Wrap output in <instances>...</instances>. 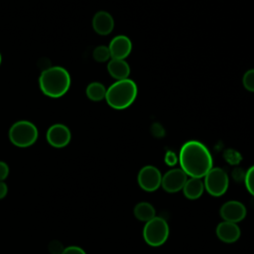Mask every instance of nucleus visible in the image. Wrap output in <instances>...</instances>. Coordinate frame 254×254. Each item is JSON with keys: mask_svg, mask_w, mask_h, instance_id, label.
Returning <instances> with one entry per match:
<instances>
[{"mask_svg": "<svg viewBox=\"0 0 254 254\" xmlns=\"http://www.w3.org/2000/svg\"><path fill=\"white\" fill-rule=\"evenodd\" d=\"M69 72L63 66H50L45 68L39 77V86L42 92L52 98L64 95L70 87Z\"/></svg>", "mask_w": 254, "mask_h": 254, "instance_id": "obj_2", "label": "nucleus"}, {"mask_svg": "<svg viewBox=\"0 0 254 254\" xmlns=\"http://www.w3.org/2000/svg\"><path fill=\"white\" fill-rule=\"evenodd\" d=\"M107 70L109 74L116 80H122L129 77L130 65L125 60L111 59L107 64Z\"/></svg>", "mask_w": 254, "mask_h": 254, "instance_id": "obj_14", "label": "nucleus"}, {"mask_svg": "<svg viewBox=\"0 0 254 254\" xmlns=\"http://www.w3.org/2000/svg\"><path fill=\"white\" fill-rule=\"evenodd\" d=\"M9 175V167L8 165L3 162L0 161V181H4Z\"/></svg>", "mask_w": 254, "mask_h": 254, "instance_id": "obj_23", "label": "nucleus"}, {"mask_svg": "<svg viewBox=\"0 0 254 254\" xmlns=\"http://www.w3.org/2000/svg\"><path fill=\"white\" fill-rule=\"evenodd\" d=\"M181 169L190 178H203L212 167V157L209 150L195 140L186 142L179 154Z\"/></svg>", "mask_w": 254, "mask_h": 254, "instance_id": "obj_1", "label": "nucleus"}, {"mask_svg": "<svg viewBox=\"0 0 254 254\" xmlns=\"http://www.w3.org/2000/svg\"><path fill=\"white\" fill-rule=\"evenodd\" d=\"M137 181L143 190L149 192L155 191L161 187L162 174L155 166L148 165L139 171Z\"/></svg>", "mask_w": 254, "mask_h": 254, "instance_id": "obj_7", "label": "nucleus"}, {"mask_svg": "<svg viewBox=\"0 0 254 254\" xmlns=\"http://www.w3.org/2000/svg\"><path fill=\"white\" fill-rule=\"evenodd\" d=\"M187 180L188 176L182 169H172L162 176L161 187L167 192H178L183 190Z\"/></svg>", "mask_w": 254, "mask_h": 254, "instance_id": "obj_9", "label": "nucleus"}, {"mask_svg": "<svg viewBox=\"0 0 254 254\" xmlns=\"http://www.w3.org/2000/svg\"><path fill=\"white\" fill-rule=\"evenodd\" d=\"M138 87L130 78L117 80L106 89L105 100L107 104L116 110L128 108L136 99Z\"/></svg>", "mask_w": 254, "mask_h": 254, "instance_id": "obj_3", "label": "nucleus"}, {"mask_svg": "<svg viewBox=\"0 0 254 254\" xmlns=\"http://www.w3.org/2000/svg\"><path fill=\"white\" fill-rule=\"evenodd\" d=\"M242 83L245 89L250 92H254V68L248 69L244 73L242 77Z\"/></svg>", "mask_w": 254, "mask_h": 254, "instance_id": "obj_19", "label": "nucleus"}, {"mask_svg": "<svg viewBox=\"0 0 254 254\" xmlns=\"http://www.w3.org/2000/svg\"><path fill=\"white\" fill-rule=\"evenodd\" d=\"M85 93L91 101H101L102 99H105L106 87L101 82L93 81L86 86Z\"/></svg>", "mask_w": 254, "mask_h": 254, "instance_id": "obj_17", "label": "nucleus"}, {"mask_svg": "<svg viewBox=\"0 0 254 254\" xmlns=\"http://www.w3.org/2000/svg\"><path fill=\"white\" fill-rule=\"evenodd\" d=\"M61 254H86V253L82 248L78 246H68L66 248H64Z\"/></svg>", "mask_w": 254, "mask_h": 254, "instance_id": "obj_22", "label": "nucleus"}, {"mask_svg": "<svg viewBox=\"0 0 254 254\" xmlns=\"http://www.w3.org/2000/svg\"><path fill=\"white\" fill-rule=\"evenodd\" d=\"M203 185L206 191L212 196H221L228 189L229 179L221 168H211L203 177Z\"/></svg>", "mask_w": 254, "mask_h": 254, "instance_id": "obj_6", "label": "nucleus"}, {"mask_svg": "<svg viewBox=\"0 0 254 254\" xmlns=\"http://www.w3.org/2000/svg\"><path fill=\"white\" fill-rule=\"evenodd\" d=\"M169 232V224L166 219L160 216H155L146 222L143 228V238L148 245L158 247L167 241Z\"/></svg>", "mask_w": 254, "mask_h": 254, "instance_id": "obj_5", "label": "nucleus"}, {"mask_svg": "<svg viewBox=\"0 0 254 254\" xmlns=\"http://www.w3.org/2000/svg\"><path fill=\"white\" fill-rule=\"evenodd\" d=\"M92 28L100 36L109 35L114 28V19L106 11H98L92 18Z\"/></svg>", "mask_w": 254, "mask_h": 254, "instance_id": "obj_12", "label": "nucleus"}, {"mask_svg": "<svg viewBox=\"0 0 254 254\" xmlns=\"http://www.w3.org/2000/svg\"><path fill=\"white\" fill-rule=\"evenodd\" d=\"M204 190V185L201 179L198 178H190L187 180L184 188L183 192L184 195L191 200L197 199L200 197Z\"/></svg>", "mask_w": 254, "mask_h": 254, "instance_id": "obj_15", "label": "nucleus"}, {"mask_svg": "<svg viewBox=\"0 0 254 254\" xmlns=\"http://www.w3.org/2000/svg\"><path fill=\"white\" fill-rule=\"evenodd\" d=\"M93 59L98 63H104L107 62L109 59H111L110 52L107 46H98L93 50L92 53Z\"/></svg>", "mask_w": 254, "mask_h": 254, "instance_id": "obj_18", "label": "nucleus"}, {"mask_svg": "<svg viewBox=\"0 0 254 254\" xmlns=\"http://www.w3.org/2000/svg\"><path fill=\"white\" fill-rule=\"evenodd\" d=\"M134 215L138 220L148 222L149 220L156 216V210L151 203L142 201L135 205Z\"/></svg>", "mask_w": 254, "mask_h": 254, "instance_id": "obj_16", "label": "nucleus"}, {"mask_svg": "<svg viewBox=\"0 0 254 254\" xmlns=\"http://www.w3.org/2000/svg\"><path fill=\"white\" fill-rule=\"evenodd\" d=\"M48 143L55 148H64L70 142L71 133L67 126L62 123L52 125L46 134Z\"/></svg>", "mask_w": 254, "mask_h": 254, "instance_id": "obj_8", "label": "nucleus"}, {"mask_svg": "<svg viewBox=\"0 0 254 254\" xmlns=\"http://www.w3.org/2000/svg\"><path fill=\"white\" fill-rule=\"evenodd\" d=\"M8 192V187L4 181H0V199L4 198Z\"/></svg>", "mask_w": 254, "mask_h": 254, "instance_id": "obj_24", "label": "nucleus"}, {"mask_svg": "<svg viewBox=\"0 0 254 254\" xmlns=\"http://www.w3.org/2000/svg\"><path fill=\"white\" fill-rule=\"evenodd\" d=\"M1 62H2V57H1V54H0V64H1Z\"/></svg>", "mask_w": 254, "mask_h": 254, "instance_id": "obj_25", "label": "nucleus"}, {"mask_svg": "<svg viewBox=\"0 0 254 254\" xmlns=\"http://www.w3.org/2000/svg\"><path fill=\"white\" fill-rule=\"evenodd\" d=\"M38 128L28 120L15 122L9 129V139L13 145L19 148L32 146L38 139Z\"/></svg>", "mask_w": 254, "mask_h": 254, "instance_id": "obj_4", "label": "nucleus"}, {"mask_svg": "<svg viewBox=\"0 0 254 254\" xmlns=\"http://www.w3.org/2000/svg\"><path fill=\"white\" fill-rule=\"evenodd\" d=\"M244 182L247 190L254 196V165L250 167L245 173Z\"/></svg>", "mask_w": 254, "mask_h": 254, "instance_id": "obj_20", "label": "nucleus"}, {"mask_svg": "<svg viewBox=\"0 0 254 254\" xmlns=\"http://www.w3.org/2000/svg\"><path fill=\"white\" fill-rule=\"evenodd\" d=\"M178 161H179V158H178V156L176 155L175 152L168 151L166 153V155H165V162H166V164L168 166H174V165H176L178 163Z\"/></svg>", "mask_w": 254, "mask_h": 254, "instance_id": "obj_21", "label": "nucleus"}, {"mask_svg": "<svg viewBox=\"0 0 254 254\" xmlns=\"http://www.w3.org/2000/svg\"><path fill=\"white\" fill-rule=\"evenodd\" d=\"M215 233L219 240L225 243H233L240 237V228L237 223L223 220L216 226Z\"/></svg>", "mask_w": 254, "mask_h": 254, "instance_id": "obj_13", "label": "nucleus"}, {"mask_svg": "<svg viewBox=\"0 0 254 254\" xmlns=\"http://www.w3.org/2000/svg\"><path fill=\"white\" fill-rule=\"evenodd\" d=\"M219 213L224 221L237 223L244 219L247 210L242 202L238 200H229L221 205Z\"/></svg>", "mask_w": 254, "mask_h": 254, "instance_id": "obj_10", "label": "nucleus"}, {"mask_svg": "<svg viewBox=\"0 0 254 254\" xmlns=\"http://www.w3.org/2000/svg\"><path fill=\"white\" fill-rule=\"evenodd\" d=\"M111 59L125 60L132 52V42L125 35L114 37L108 46Z\"/></svg>", "mask_w": 254, "mask_h": 254, "instance_id": "obj_11", "label": "nucleus"}]
</instances>
